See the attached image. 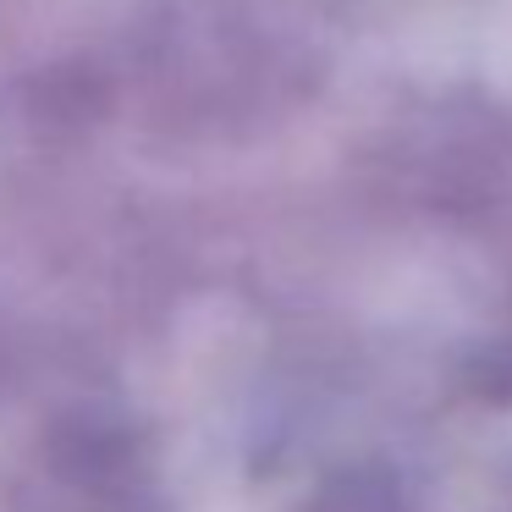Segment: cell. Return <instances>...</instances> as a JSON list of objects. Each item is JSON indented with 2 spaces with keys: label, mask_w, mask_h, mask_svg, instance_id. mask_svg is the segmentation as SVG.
<instances>
[]
</instances>
